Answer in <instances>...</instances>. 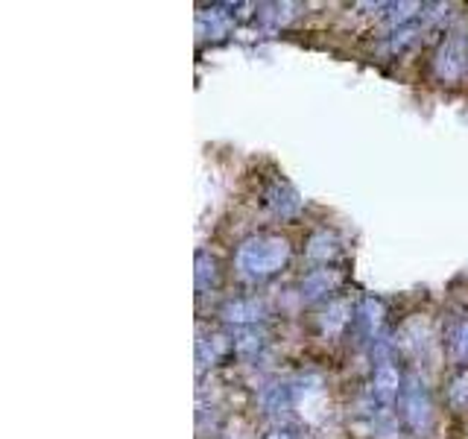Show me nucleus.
<instances>
[{
    "label": "nucleus",
    "mask_w": 468,
    "mask_h": 439,
    "mask_svg": "<svg viewBox=\"0 0 468 439\" xmlns=\"http://www.w3.org/2000/svg\"><path fill=\"white\" fill-rule=\"evenodd\" d=\"M266 439H299V434L290 431V427H275V431L266 436Z\"/></svg>",
    "instance_id": "nucleus-15"
},
{
    "label": "nucleus",
    "mask_w": 468,
    "mask_h": 439,
    "mask_svg": "<svg viewBox=\"0 0 468 439\" xmlns=\"http://www.w3.org/2000/svg\"><path fill=\"white\" fill-rule=\"evenodd\" d=\"M384 316H386L384 302H381V299H375V296H366V299L360 302V307H358V316H354V323H358L360 334L375 343V337L381 334Z\"/></svg>",
    "instance_id": "nucleus-8"
},
{
    "label": "nucleus",
    "mask_w": 468,
    "mask_h": 439,
    "mask_svg": "<svg viewBox=\"0 0 468 439\" xmlns=\"http://www.w3.org/2000/svg\"><path fill=\"white\" fill-rule=\"evenodd\" d=\"M401 390H404V378H401L395 360L381 355L375 364V372H372V383H369L372 399L377 404H393L401 399Z\"/></svg>",
    "instance_id": "nucleus-4"
},
{
    "label": "nucleus",
    "mask_w": 468,
    "mask_h": 439,
    "mask_svg": "<svg viewBox=\"0 0 468 439\" xmlns=\"http://www.w3.org/2000/svg\"><path fill=\"white\" fill-rule=\"evenodd\" d=\"M354 316H358V311H351V305L345 302V299H337V302H331L325 307V314L319 316V328H322V334L325 337H340L345 328H349L354 323Z\"/></svg>",
    "instance_id": "nucleus-9"
},
{
    "label": "nucleus",
    "mask_w": 468,
    "mask_h": 439,
    "mask_svg": "<svg viewBox=\"0 0 468 439\" xmlns=\"http://www.w3.org/2000/svg\"><path fill=\"white\" fill-rule=\"evenodd\" d=\"M398 410H401V419H404V425L413 434H425L430 427V422H433V399H430L428 383L421 381L419 375L404 378V390H401Z\"/></svg>",
    "instance_id": "nucleus-2"
},
{
    "label": "nucleus",
    "mask_w": 468,
    "mask_h": 439,
    "mask_svg": "<svg viewBox=\"0 0 468 439\" xmlns=\"http://www.w3.org/2000/svg\"><path fill=\"white\" fill-rule=\"evenodd\" d=\"M340 255V240L334 232H328V228H319V232L310 235L308 240V258L310 261H319L328 267V261H334Z\"/></svg>",
    "instance_id": "nucleus-11"
},
{
    "label": "nucleus",
    "mask_w": 468,
    "mask_h": 439,
    "mask_svg": "<svg viewBox=\"0 0 468 439\" xmlns=\"http://www.w3.org/2000/svg\"><path fill=\"white\" fill-rule=\"evenodd\" d=\"M264 202L275 217H282V220H293V217H299V211H302V200H299V194L290 188L287 182H273L270 188H266Z\"/></svg>",
    "instance_id": "nucleus-6"
},
{
    "label": "nucleus",
    "mask_w": 468,
    "mask_h": 439,
    "mask_svg": "<svg viewBox=\"0 0 468 439\" xmlns=\"http://www.w3.org/2000/svg\"><path fill=\"white\" fill-rule=\"evenodd\" d=\"M220 316L222 323H229L234 328H255L266 320V302L258 299V296H240V299L226 302Z\"/></svg>",
    "instance_id": "nucleus-5"
},
{
    "label": "nucleus",
    "mask_w": 468,
    "mask_h": 439,
    "mask_svg": "<svg viewBox=\"0 0 468 439\" xmlns=\"http://www.w3.org/2000/svg\"><path fill=\"white\" fill-rule=\"evenodd\" d=\"M448 349H451L454 360H460V364H465V360H468V316H463V320H456L451 325Z\"/></svg>",
    "instance_id": "nucleus-13"
},
{
    "label": "nucleus",
    "mask_w": 468,
    "mask_h": 439,
    "mask_svg": "<svg viewBox=\"0 0 468 439\" xmlns=\"http://www.w3.org/2000/svg\"><path fill=\"white\" fill-rule=\"evenodd\" d=\"M220 281H222L220 261L211 252H196V290L211 293L220 288Z\"/></svg>",
    "instance_id": "nucleus-10"
},
{
    "label": "nucleus",
    "mask_w": 468,
    "mask_h": 439,
    "mask_svg": "<svg viewBox=\"0 0 468 439\" xmlns=\"http://www.w3.org/2000/svg\"><path fill=\"white\" fill-rule=\"evenodd\" d=\"M451 401L456 404V408H468V375L456 378L454 387H451Z\"/></svg>",
    "instance_id": "nucleus-14"
},
{
    "label": "nucleus",
    "mask_w": 468,
    "mask_h": 439,
    "mask_svg": "<svg viewBox=\"0 0 468 439\" xmlns=\"http://www.w3.org/2000/svg\"><path fill=\"white\" fill-rule=\"evenodd\" d=\"M290 258H293V246H290L287 237L261 232L240 240L238 252H234V270L247 281L261 284L275 279L290 263Z\"/></svg>",
    "instance_id": "nucleus-1"
},
{
    "label": "nucleus",
    "mask_w": 468,
    "mask_h": 439,
    "mask_svg": "<svg viewBox=\"0 0 468 439\" xmlns=\"http://www.w3.org/2000/svg\"><path fill=\"white\" fill-rule=\"evenodd\" d=\"M433 71H437L442 82H460L468 73V39L463 32H451V36L442 41L437 62H433Z\"/></svg>",
    "instance_id": "nucleus-3"
},
{
    "label": "nucleus",
    "mask_w": 468,
    "mask_h": 439,
    "mask_svg": "<svg viewBox=\"0 0 468 439\" xmlns=\"http://www.w3.org/2000/svg\"><path fill=\"white\" fill-rule=\"evenodd\" d=\"M229 349H234V343H229V337L222 334H211V337H203L196 343V360H199V372L205 366H214L222 355H229Z\"/></svg>",
    "instance_id": "nucleus-12"
},
{
    "label": "nucleus",
    "mask_w": 468,
    "mask_h": 439,
    "mask_svg": "<svg viewBox=\"0 0 468 439\" xmlns=\"http://www.w3.org/2000/svg\"><path fill=\"white\" fill-rule=\"evenodd\" d=\"M340 281H342V276L337 270H331V267L310 270L308 276L302 279V296H305V299H310V302L328 299V296L340 288Z\"/></svg>",
    "instance_id": "nucleus-7"
}]
</instances>
